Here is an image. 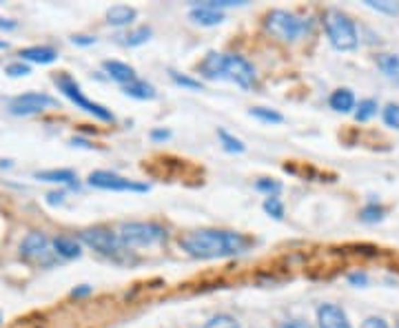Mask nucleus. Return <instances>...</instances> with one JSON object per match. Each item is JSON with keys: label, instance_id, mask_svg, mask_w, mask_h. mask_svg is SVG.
I'll return each instance as SVG.
<instances>
[{"label": "nucleus", "instance_id": "obj_1", "mask_svg": "<svg viewBox=\"0 0 399 328\" xmlns=\"http://www.w3.org/2000/svg\"><path fill=\"white\" fill-rule=\"evenodd\" d=\"M182 251L197 259H222L240 255L248 249V240L236 231H222V228H197L180 238Z\"/></svg>", "mask_w": 399, "mask_h": 328}, {"label": "nucleus", "instance_id": "obj_2", "mask_svg": "<svg viewBox=\"0 0 399 328\" xmlns=\"http://www.w3.org/2000/svg\"><path fill=\"white\" fill-rule=\"evenodd\" d=\"M200 71L209 80H231L242 89H251L255 85V69L246 58L238 54H207L200 62Z\"/></svg>", "mask_w": 399, "mask_h": 328}, {"label": "nucleus", "instance_id": "obj_3", "mask_svg": "<svg viewBox=\"0 0 399 328\" xmlns=\"http://www.w3.org/2000/svg\"><path fill=\"white\" fill-rule=\"evenodd\" d=\"M324 29L332 49H337V52H353V49H357L359 45L357 27L348 13L340 9H328L324 13Z\"/></svg>", "mask_w": 399, "mask_h": 328}, {"label": "nucleus", "instance_id": "obj_4", "mask_svg": "<svg viewBox=\"0 0 399 328\" xmlns=\"http://www.w3.org/2000/svg\"><path fill=\"white\" fill-rule=\"evenodd\" d=\"M118 238L125 249H144L166 240V228L156 222H125L118 228Z\"/></svg>", "mask_w": 399, "mask_h": 328}, {"label": "nucleus", "instance_id": "obj_5", "mask_svg": "<svg viewBox=\"0 0 399 328\" xmlns=\"http://www.w3.org/2000/svg\"><path fill=\"white\" fill-rule=\"evenodd\" d=\"M266 29L271 31V34L279 40H287L293 42L306 31V20H302L299 16H295L293 11L287 9H273L266 13V20H264Z\"/></svg>", "mask_w": 399, "mask_h": 328}, {"label": "nucleus", "instance_id": "obj_6", "mask_svg": "<svg viewBox=\"0 0 399 328\" xmlns=\"http://www.w3.org/2000/svg\"><path fill=\"white\" fill-rule=\"evenodd\" d=\"M56 85H58V89L69 98V100L78 107V109H82V111H87V113H91V116H96L98 120H103V122H113L115 118H113V113L107 109V107H103V105H98V102H93V100H89V98L82 93V89H80V85L76 80H71L69 76H60V78H56Z\"/></svg>", "mask_w": 399, "mask_h": 328}, {"label": "nucleus", "instance_id": "obj_7", "mask_svg": "<svg viewBox=\"0 0 399 328\" xmlns=\"http://www.w3.org/2000/svg\"><path fill=\"white\" fill-rule=\"evenodd\" d=\"M80 242L87 244L89 249L98 251L100 255H107V257H118L122 251H127L125 244L118 238V233H113L111 228H105V226L85 228V231L80 233Z\"/></svg>", "mask_w": 399, "mask_h": 328}, {"label": "nucleus", "instance_id": "obj_8", "mask_svg": "<svg viewBox=\"0 0 399 328\" xmlns=\"http://www.w3.org/2000/svg\"><path fill=\"white\" fill-rule=\"evenodd\" d=\"M89 184L96 189H103V191H133V193L149 191L146 184L133 182V180L122 177L120 173H113V171H93L89 175Z\"/></svg>", "mask_w": 399, "mask_h": 328}, {"label": "nucleus", "instance_id": "obj_9", "mask_svg": "<svg viewBox=\"0 0 399 328\" xmlns=\"http://www.w3.org/2000/svg\"><path fill=\"white\" fill-rule=\"evenodd\" d=\"M56 100L47 93H38V91H29L23 95H16L9 102V111L13 116H33V113H42L45 109L54 107Z\"/></svg>", "mask_w": 399, "mask_h": 328}, {"label": "nucleus", "instance_id": "obj_10", "mask_svg": "<svg viewBox=\"0 0 399 328\" xmlns=\"http://www.w3.org/2000/svg\"><path fill=\"white\" fill-rule=\"evenodd\" d=\"M54 246L49 242V238L40 231H31L23 244H21V255L31 259V262H42V264H52V251Z\"/></svg>", "mask_w": 399, "mask_h": 328}, {"label": "nucleus", "instance_id": "obj_11", "mask_svg": "<svg viewBox=\"0 0 399 328\" xmlns=\"http://www.w3.org/2000/svg\"><path fill=\"white\" fill-rule=\"evenodd\" d=\"M318 326L320 328H353L346 313L337 304H320L318 308Z\"/></svg>", "mask_w": 399, "mask_h": 328}, {"label": "nucleus", "instance_id": "obj_12", "mask_svg": "<svg viewBox=\"0 0 399 328\" xmlns=\"http://www.w3.org/2000/svg\"><path fill=\"white\" fill-rule=\"evenodd\" d=\"M103 69L107 71V76L115 82H120V85H129V82L138 80V74L136 69L131 67L127 62H120V60H105L103 62Z\"/></svg>", "mask_w": 399, "mask_h": 328}, {"label": "nucleus", "instance_id": "obj_13", "mask_svg": "<svg viewBox=\"0 0 399 328\" xmlns=\"http://www.w3.org/2000/svg\"><path fill=\"white\" fill-rule=\"evenodd\" d=\"M21 60L27 62H36V64H52L58 60V52L54 47H47V45H36V47H25L21 49Z\"/></svg>", "mask_w": 399, "mask_h": 328}, {"label": "nucleus", "instance_id": "obj_14", "mask_svg": "<svg viewBox=\"0 0 399 328\" xmlns=\"http://www.w3.org/2000/svg\"><path fill=\"white\" fill-rule=\"evenodd\" d=\"M189 18L200 27H215L224 20V13L220 9L209 7V5H200V7H193L189 11Z\"/></svg>", "mask_w": 399, "mask_h": 328}, {"label": "nucleus", "instance_id": "obj_15", "mask_svg": "<svg viewBox=\"0 0 399 328\" xmlns=\"http://www.w3.org/2000/svg\"><path fill=\"white\" fill-rule=\"evenodd\" d=\"M138 18V11L129 7V5H115L107 11V23L113 25V27H125V25H131L133 20Z\"/></svg>", "mask_w": 399, "mask_h": 328}, {"label": "nucleus", "instance_id": "obj_16", "mask_svg": "<svg viewBox=\"0 0 399 328\" xmlns=\"http://www.w3.org/2000/svg\"><path fill=\"white\" fill-rule=\"evenodd\" d=\"M36 180H42V182H52V184H76V171L71 169H49V171H38L33 175Z\"/></svg>", "mask_w": 399, "mask_h": 328}, {"label": "nucleus", "instance_id": "obj_17", "mask_svg": "<svg viewBox=\"0 0 399 328\" xmlns=\"http://www.w3.org/2000/svg\"><path fill=\"white\" fill-rule=\"evenodd\" d=\"M52 246H54V253L64 259H74V257L82 255V246H80V242H76V238L60 235L52 242Z\"/></svg>", "mask_w": 399, "mask_h": 328}, {"label": "nucleus", "instance_id": "obj_18", "mask_svg": "<svg viewBox=\"0 0 399 328\" xmlns=\"http://www.w3.org/2000/svg\"><path fill=\"white\" fill-rule=\"evenodd\" d=\"M122 91L129 95V98H136V100H154V98L158 95L156 93V87L154 85H149L146 80H133L129 82V85L122 87Z\"/></svg>", "mask_w": 399, "mask_h": 328}, {"label": "nucleus", "instance_id": "obj_19", "mask_svg": "<svg viewBox=\"0 0 399 328\" xmlns=\"http://www.w3.org/2000/svg\"><path fill=\"white\" fill-rule=\"evenodd\" d=\"M328 105L332 111H340V113H348L355 109V95L351 89H337L332 91L328 98Z\"/></svg>", "mask_w": 399, "mask_h": 328}, {"label": "nucleus", "instance_id": "obj_20", "mask_svg": "<svg viewBox=\"0 0 399 328\" xmlns=\"http://www.w3.org/2000/svg\"><path fill=\"white\" fill-rule=\"evenodd\" d=\"M218 138L222 140L224 151H229V153H244L246 151V144L240 138L231 136L226 129H218Z\"/></svg>", "mask_w": 399, "mask_h": 328}, {"label": "nucleus", "instance_id": "obj_21", "mask_svg": "<svg viewBox=\"0 0 399 328\" xmlns=\"http://www.w3.org/2000/svg\"><path fill=\"white\" fill-rule=\"evenodd\" d=\"M253 118H258L260 122H266V124H282L284 122V116L282 113H277L275 109H266V107H253L251 111Z\"/></svg>", "mask_w": 399, "mask_h": 328}, {"label": "nucleus", "instance_id": "obj_22", "mask_svg": "<svg viewBox=\"0 0 399 328\" xmlns=\"http://www.w3.org/2000/svg\"><path fill=\"white\" fill-rule=\"evenodd\" d=\"M377 100H373V98H366V100H359L357 105V111H355V120L357 122H369L375 113H377Z\"/></svg>", "mask_w": 399, "mask_h": 328}, {"label": "nucleus", "instance_id": "obj_23", "mask_svg": "<svg viewBox=\"0 0 399 328\" xmlns=\"http://www.w3.org/2000/svg\"><path fill=\"white\" fill-rule=\"evenodd\" d=\"M379 69L384 71L391 80L399 82V56L384 54V56L379 58Z\"/></svg>", "mask_w": 399, "mask_h": 328}, {"label": "nucleus", "instance_id": "obj_24", "mask_svg": "<svg viewBox=\"0 0 399 328\" xmlns=\"http://www.w3.org/2000/svg\"><path fill=\"white\" fill-rule=\"evenodd\" d=\"M384 216H386V209L384 206H379V204H366L362 211H359V220L362 222H369V224H373V222H381L384 220Z\"/></svg>", "mask_w": 399, "mask_h": 328}, {"label": "nucleus", "instance_id": "obj_25", "mask_svg": "<svg viewBox=\"0 0 399 328\" xmlns=\"http://www.w3.org/2000/svg\"><path fill=\"white\" fill-rule=\"evenodd\" d=\"M202 328H242V326H240V322L233 317V315H229V313H218V315H213Z\"/></svg>", "mask_w": 399, "mask_h": 328}, {"label": "nucleus", "instance_id": "obj_26", "mask_svg": "<svg viewBox=\"0 0 399 328\" xmlns=\"http://www.w3.org/2000/svg\"><path fill=\"white\" fill-rule=\"evenodd\" d=\"M366 5L375 11H381V13L399 16V3H393V0H366Z\"/></svg>", "mask_w": 399, "mask_h": 328}, {"label": "nucleus", "instance_id": "obj_27", "mask_svg": "<svg viewBox=\"0 0 399 328\" xmlns=\"http://www.w3.org/2000/svg\"><path fill=\"white\" fill-rule=\"evenodd\" d=\"M264 211L269 213L271 218H275V220L284 218V204H282V200L277 198V195H273V198H266V200H264Z\"/></svg>", "mask_w": 399, "mask_h": 328}, {"label": "nucleus", "instance_id": "obj_28", "mask_svg": "<svg viewBox=\"0 0 399 328\" xmlns=\"http://www.w3.org/2000/svg\"><path fill=\"white\" fill-rule=\"evenodd\" d=\"M149 38H151V27H138L136 31H131V34L127 36V45L138 47V45L146 42Z\"/></svg>", "mask_w": 399, "mask_h": 328}, {"label": "nucleus", "instance_id": "obj_29", "mask_svg": "<svg viewBox=\"0 0 399 328\" xmlns=\"http://www.w3.org/2000/svg\"><path fill=\"white\" fill-rule=\"evenodd\" d=\"M169 74H171V80L175 82L178 87L193 89V91L202 89V82H200V80H193V78H189V76H182V74H178V71H169Z\"/></svg>", "mask_w": 399, "mask_h": 328}, {"label": "nucleus", "instance_id": "obj_30", "mask_svg": "<svg viewBox=\"0 0 399 328\" xmlns=\"http://www.w3.org/2000/svg\"><path fill=\"white\" fill-rule=\"evenodd\" d=\"M255 189L262 191V193H266V198H273V195H277V193L282 191V184L275 182V180H266V177H264V180H258Z\"/></svg>", "mask_w": 399, "mask_h": 328}, {"label": "nucleus", "instance_id": "obj_31", "mask_svg": "<svg viewBox=\"0 0 399 328\" xmlns=\"http://www.w3.org/2000/svg\"><path fill=\"white\" fill-rule=\"evenodd\" d=\"M384 122L393 129H399V105H388L384 109Z\"/></svg>", "mask_w": 399, "mask_h": 328}, {"label": "nucleus", "instance_id": "obj_32", "mask_svg": "<svg viewBox=\"0 0 399 328\" xmlns=\"http://www.w3.org/2000/svg\"><path fill=\"white\" fill-rule=\"evenodd\" d=\"M11 78H21V76H29L31 74V69H29V64H25L23 60L21 62H11V64H7V69H5Z\"/></svg>", "mask_w": 399, "mask_h": 328}, {"label": "nucleus", "instance_id": "obj_33", "mask_svg": "<svg viewBox=\"0 0 399 328\" xmlns=\"http://www.w3.org/2000/svg\"><path fill=\"white\" fill-rule=\"evenodd\" d=\"M362 328H391L384 320L381 317H369L364 324H362Z\"/></svg>", "mask_w": 399, "mask_h": 328}, {"label": "nucleus", "instance_id": "obj_34", "mask_svg": "<svg viewBox=\"0 0 399 328\" xmlns=\"http://www.w3.org/2000/svg\"><path fill=\"white\" fill-rule=\"evenodd\" d=\"M279 328H313V326L304 320H287L279 324Z\"/></svg>", "mask_w": 399, "mask_h": 328}, {"label": "nucleus", "instance_id": "obj_35", "mask_svg": "<svg viewBox=\"0 0 399 328\" xmlns=\"http://www.w3.org/2000/svg\"><path fill=\"white\" fill-rule=\"evenodd\" d=\"M348 282L355 284V286H366L369 284V277H366L364 273H353L351 277H348Z\"/></svg>", "mask_w": 399, "mask_h": 328}, {"label": "nucleus", "instance_id": "obj_36", "mask_svg": "<svg viewBox=\"0 0 399 328\" xmlns=\"http://www.w3.org/2000/svg\"><path fill=\"white\" fill-rule=\"evenodd\" d=\"M71 42H74V45H80V47H89V45L96 42V38H93V36H74Z\"/></svg>", "mask_w": 399, "mask_h": 328}, {"label": "nucleus", "instance_id": "obj_37", "mask_svg": "<svg viewBox=\"0 0 399 328\" xmlns=\"http://www.w3.org/2000/svg\"><path fill=\"white\" fill-rule=\"evenodd\" d=\"M151 138L154 140H169L171 134H169V131H164V129H156V131H151Z\"/></svg>", "mask_w": 399, "mask_h": 328}, {"label": "nucleus", "instance_id": "obj_38", "mask_svg": "<svg viewBox=\"0 0 399 328\" xmlns=\"http://www.w3.org/2000/svg\"><path fill=\"white\" fill-rule=\"evenodd\" d=\"M89 293H91V286H87V284H82L80 288H74V291H71L74 298H82V295H89Z\"/></svg>", "mask_w": 399, "mask_h": 328}, {"label": "nucleus", "instance_id": "obj_39", "mask_svg": "<svg viewBox=\"0 0 399 328\" xmlns=\"http://www.w3.org/2000/svg\"><path fill=\"white\" fill-rule=\"evenodd\" d=\"M18 23L16 20H9V18H0V29H16Z\"/></svg>", "mask_w": 399, "mask_h": 328}, {"label": "nucleus", "instance_id": "obj_40", "mask_svg": "<svg viewBox=\"0 0 399 328\" xmlns=\"http://www.w3.org/2000/svg\"><path fill=\"white\" fill-rule=\"evenodd\" d=\"M64 200V193H49V204H60Z\"/></svg>", "mask_w": 399, "mask_h": 328}, {"label": "nucleus", "instance_id": "obj_41", "mask_svg": "<svg viewBox=\"0 0 399 328\" xmlns=\"http://www.w3.org/2000/svg\"><path fill=\"white\" fill-rule=\"evenodd\" d=\"M0 49H7V42H3V40H0Z\"/></svg>", "mask_w": 399, "mask_h": 328}, {"label": "nucleus", "instance_id": "obj_42", "mask_svg": "<svg viewBox=\"0 0 399 328\" xmlns=\"http://www.w3.org/2000/svg\"><path fill=\"white\" fill-rule=\"evenodd\" d=\"M0 322H3V317H0Z\"/></svg>", "mask_w": 399, "mask_h": 328}]
</instances>
